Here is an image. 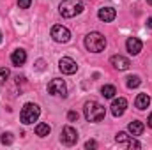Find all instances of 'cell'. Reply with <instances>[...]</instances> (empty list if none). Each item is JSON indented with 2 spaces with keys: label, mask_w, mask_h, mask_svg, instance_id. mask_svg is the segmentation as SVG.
<instances>
[{
  "label": "cell",
  "mask_w": 152,
  "mask_h": 150,
  "mask_svg": "<svg viewBox=\"0 0 152 150\" xmlns=\"http://www.w3.org/2000/svg\"><path fill=\"white\" fill-rule=\"evenodd\" d=\"M96 147H97V143H96L94 140H90V141L85 143V149H96Z\"/></svg>",
  "instance_id": "d4e9b609"
},
{
  "label": "cell",
  "mask_w": 152,
  "mask_h": 150,
  "mask_svg": "<svg viewBox=\"0 0 152 150\" xmlns=\"http://www.w3.org/2000/svg\"><path fill=\"white\" fill-rule=\"evenodd\" d=\"M48 92H50L51 95H62V97H66V95H67V87H66L64 79L55 78V79H51V81L48 83Z\"/></svg>",
  "instance_id": "5b68a950"
},
{
  "label": "cell",
  "mask_w": 152,
  "mask_h": 150,
  "mask_svg": "<svg viewBox=\"0 0 152 150\" xmlns=\"http://www.w3.org/2000/svg\"><path fill=\"white\" fill-rule=\"evenodd\" d=\"M83 115L88 122H101L106 115V110L103 104H99L97 101H87L85 108H83Z\"/></svg>",
  "instance_id": "6da1fadb"
},
{
  "label": "cell",
  "mask_w": 152,
  "mask_h": 150,
  "mask_svg": "<svg viewBox=\"0 0 152 150\" xmlns=\"http://www.w3.org/2000/svg\"><path fill=\"white\" fill-rule=\"evenodd\" d=\"M39 115H41V108H39L37 104L27 103V104L23 106L21 113H20V118H21V122H23L25 125H28V124H34V122L37 120Z\"/></svg>",
  "instance_id": "277c9868"
},
{
  "label": "cell",
  "mask_w": 152,
  "mask_h": 150,
  "mask_svg": "<svg viewBox=\"0 0 152 150\" xmlns=\"http://www.w3.org/2000/svg\"><path fill=\"white\" fill-rule=\"evenodd\" d=\"M140 83H142V79H140L138 76H129L127 81H126L127 88H136V87H140Z\"/></svg>",
  "instance_id": "ac0fdd59"
},
{
  "label": "cell",
  "mask_w": 152,
  "mask_h": 150,
  "mask_svg": "<svg viewBox=\"0 0 152 150\" xmlns=\"http://www.w3.org/2000/svg\"><path fill=\"white\" fill-rule=\"evenodd\" d=\"M115 141H117L118 145H126V147H127V143H129V136H127L126 133H118V134L115 136Z\"/></svg>",
  "instance_id": "d6986e66"
},
{
  "label": "cell",
  "mask_w": 152,
  "mask_h": 150,
  "mask_svg": "<svg viewBox=\"0 0 152 150\" xmlns=\"http://www.w3.org/2000/svg\"><path fill=\"white\" fill-rule=\"evenodd\" d=\"M32 4V0H18V7L20 9H28Z\"/></svg>",
  "instance_id": "7402d4cb"
},
{
  "label": "cell",
  "mask_w": 152,
  "mask_h": 150,
  "mask_svg": "<svg viewBox=\"0 0 152 150\" xmlns=\"http://www.w3.org/2000/svg\"><path fill=\"white\" fill-rule=\"evenodd\" d=\"M9 74H11L9 69H7V67H2V69H0V83H5L7 78H9Z\"/></svg>",
  "instance_id": "44dd1931"
},
{
  "label": "cell",
  "mask_w": 152,
  "mask_h": 150,
  "mask_svg": "<svg viewBox=\"0 0 152 150\" xmlns=\"http://www.w3.org/2000/svg\"><path fill=\"white\" fill-rule=\"evenodd\" d=\"M85 48L92 53H99L106 48V39L103 34L99 32H90L87 37H85Z\"/></svg>",
  "instance_id": "3957f363"
},
{
  "label": "cell",
  "mask_w": 152,
  "mask_h": 150,
  "mask_svg": "<svg viewBox=\"0 0 152 150\" xmlns=\"http://www.w3.org/2000/svg\"><path fill=\"white\" fill-rule=\"evenodd\" d=\"M112 115L113 117H122L124 113H126V108H127V101L124 99V97H118V99H113V103H112Z\"/></svg>",
  "instance_id": "9c48e42d"
},
{
  "label": "cell",
  "mask_w": 152,
  "mask_h": 150,
  "mask_svg": "<svg viewBox=\"0 0 152 150\" xmlns=\"http://www.w3.org/2000/svg\"><path fill=\"white\" fill-rule=\"evenodd\" d=\"M83 9L85 7L80 0H64L58 5V12L62 14V18H75L83 12Z\"/></svg>",
  "instance_id": "7a4b0ae2"
},
{
  "label": "cell",
  "mask_w": 152,
  "mask_h": 150,
  "mask_svg": "<svg viewBox=\"0 0 152 150\" xmlns=\"http://www.w3.org/2000/svg\"><path fill=\"white\" fill-rule=\"evenodd\" d=\"M67 120H69V122H76V120H78V113L76 111H69L67 113Z\"/></svg>",
  "instance_id": "cb8c5ba5"
},
{
  "label": "cell",
  "mask_w": 152,
  "mask_h": 150,
  "mask_svg": "<svg viewBox=\"0 0 152 150\" xmlns=\"http://www.w3.org/2000/svg\"><path fill=\"white\" fill-rule=\"evenodd\" d=\"M101 94H103V97H106V99H113L115 94H117V88H115L113 85H104V87L101 88Z\"/></svg>",
  "instance_id": "e0dca14e"
},
{
  "label": "cell",
  "mask_w": 152,
  "mask_h": 150,
  "mask_svg": "<svg viewBox=\"0 0 152 150\" xmlns=\"http://www.w3.org/2000/svg\"><path fill=\"white\" fill-rule=\"evenodd\" d=\"M0 42H2V32H0Z\"/></svg>",
  "instance_id": "f1b7e54d"
},
{
  "label": "cell",
  "mask_w": 152,
  "mask_h": 150,
  "mask_svg": "<svg viewBox=\"0 0 152 150\" xmlns=\"http://www.w3.org/2000/svg\"><path fill=\"white\" fill-rule=\"evenodd\" d=\"M60 140H62V143L67 145V147L76 145V141H78V133H76V129L75 127H71V125H66V127L62 129V136H60Z\"/></svg>",
  "instance_id": "8992f818"
},
{
  "label": "cell",
  "mask_w": 152,
  "mask_h": 150,
  "mask_svg": "<svg viewBox=\"0 0 152 150\" xmlns=\"http://www.w3.org/2000/svg\"><path fill=\"white\" fill-rule=\"evenodd\" d=\"M112 66H113L115 69H118V71H127L129 66H131V62H129V58H126L122 55H113L112 57Z\"/></svg>",
  "instance_id": "30bf717a"
},
{
  "label": "cell",
  "mask_w": 152,
  "mask_h": 150,
  "mask_svg": "<svg viewBox=\"0 0 152 150\" xmlns=\"http://www.w3.org/2000/svg\"><path fill=\"white\" fill-rule=\"evenodd\" d=\"M51 37H53L55 42H67L71 39V32L62 25H55L51 28Z\"/></svg>",
  "instance_id": "52a82bcc"
},
{
  "label": "cell",
  "mask_w": 152,
  "mask_h": 150,
  "mask_svg": "<svg viewBox=\"0 0 152 150\" xmlns=\"http://www.w3.org/2000/svg\"><path fill=\"white\" fill-rule=\"evenodd\" d=\"M11 62L14 64V66H23L25 62H27V53H25V50H14L12 51V55H11Z\"/></svg>",
  "instance_id": "4fadbf2b"
},
{
  "label": "cell",
  "mask_w": 152,
  "mask_h": 150,
  "mask_svg": "<svg viewBox=\"0 0 152 150\" xmlns=\"http://www.w3.org/2000/svg\"><path fill=\"white\" fill-rule=\"evenodd\" d=\"M126 48H127V51H129L131 55H138V53L142 51V48H143V42L138 37H129L127 42H126Z\"/></svg>",
  "instance_id": "8fae6325"
},
{
  "label": "cell",
  "mask_w": 152,
  "mask_h": 150,
  "mask_svg": "<svg viewBox=\"0 0 152 150\" xmlns=\"http://www.w3.org/2000/svg\"><path fill=\"white\" fill-rule=\"evenodd\" d=\"M127 149H142V143H140V141H136V140H129Z\"/></svg>",
  "instance_id": "603a6c76"
},
{
  "label": "cell",
  "mask_w": 152,
  "mask_h": 150,
  "mask_svg": "<svg viewBox=\"0 0 152 150\" xmlns=\"http://www.w3.org/2000/svg\"><path fill=\"white\" fill-rule=\"evenodd\" d=\"M97 16H99V20H101V21L110 23V21H113V20H115L117 11H115L113 7H101V9H99V12H97Z\"/></svg>",
  "instance_id": "7c38bea8"
},
{
  "label": "cell",
  "mask_w": 152,
  "mask_h": 150,
  "mask_svg": "<svg viewBox=\"0 0 152 150\" xmlns=\"http://www.w3.org/2000/svg\"><path fill=\"white\" fill-rule=\"evenodd\" d=\"M0 141H2L4 145H11V143L14 141V138H12V134H11V133H4V134H2V138H0Z\"/></svg>",
  "instance_id": "ffe728a7"
},
{
  "label": "cell",
  "mask_w": 152,
  "mask_h": 150,
  "mask_svg": "<svg viewBox=\"0 0 152 150\" xmlns=\"http://www.w3.org/2000/svg\"><path fill=\"white\" fill-rule=\"evenodd\" d=\"M147 27H149V28H152V16L147 20Z\"/></svg>",
  "instance_id": "4316f807"
},
{
  "label": "cell",
  "mask_w": 152,
  "mask_h": 150,
  "mask_svg": "<svg viewBox=\"0 0 152 150\" xmlns=\"http://www.w3.org/2000/svg\"><path fill=\"white\" fill-rule=\"evenodd\" d=\"M58 69L64 73V74H75L78 71V64L71 57H62L60 62H58Z\"/></svg>",
  "instance_id": "ba28073f"
},
{
  "label": "cell",
  "mask_w": 152,
  "mask_h": 150,
  "mask_svg": "<svg viewBox=\"0 0 152 150\" xmlns=\"http://www.w3.org/2000/svg\"><path fill=\"white\" fill-rule=\"evenodd\" d=\"M143 129H145V125H143V122H140V120H133V122L127 125V131L131 133V136H140V134L143 133Z\"/></svg>",
  "instance_id": "9a60e30c"
},
{
  "label": "cell",
  "mask_w": 152,
  "mask_h": 150,
  "mask_svg": "<svg viewBox=\"0 0 152 150\" xmlns=\"http://www.w3.org/2000/svg\"><path fill=\"white\" fill-rule=\"evenodd\" d=\"M50 133H51V127H50L48 124L42 122V124H37V125H36V134L41 136V138H46Z\"/></svg>",
  "instance_id": "2e32d148"
},
{
  "label": "cell",
  "mask_w": 152,
  "mask_h": 150,
  "mask_svg": "<svg viewBox=\"0 0 152 150\" xmlns=\"http://www.w3.org/2000/svg\"><path fill=\"white\" fill-rule=\"evenodd\" d=\"M134 106L138 110H147L151 106V97L147 94H138L136 95V101H134Z\"/></svg>",
  "instance_id": "5bb4252c"
},
{
  "label": "cell",
  "mask_w": 152,
  "mask_h": 150,
  "mask_svg": "<svg viewBox=\"0 0 152 150\" xmlns=\"http://www.w3.org/2000/svg\"><path fill=\"white\" fill-rule=\"evenodd\" d=\"M147 124H149V127L152 129V113L149 115V120H147Z\"/></svg>",
  "instance_id": "484cf974"
},
{
  "label": "cell",
  "mask_w": 152,
  "mask_h": 150,
  "mask_svg": "<svg viewBox=\"0 0 152 150\" xmlns=\"http://www.w3.org/2000/svg\"><path fill=\"white\" fill-rule=\"evenodd\" d=\"M147 4H151V5H152V0H147Z\"/></svg>",
  "instance_id": "83f0119b"
}]
</instances>
